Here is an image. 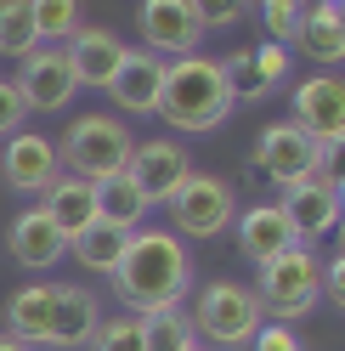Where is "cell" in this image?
Segmentation results:
<instances>
[{
  "label": "cell",
  "instance_id": "1",
  "mask_svg": "<svg viewBox=\"0 0 345 351\" xmlns=\"http://www.w3.org/2000/svg\"><path fill=\"white\" fill-rule=\"evenodd\" d=\"M192 289V250L164 227H136L125 238V255L114 267V295L131 306V317L170 312Z\"/></svg>",
  "mask_w": 345,
  "mask_h": 351
},
{
  "label": "cell",
  "instance_id": "2",
  "mask_svg": "<svg viewBox=\"0 0 345 351\" xmlns=\"http://www.w3.org/2000/svg\"><path fill=\"white\" fill-rule=\"evenodd\" d=\"M153 114H164V125H176L181 136L215 130L232 114V91H227V74H221V57L192 51V57L164 62V85H159Z\"/></svg>",
  "mask_w": 345,
  "mask_h": 351
},
{
  "label": "cell",
  "instance_id": "3",
  "mask_svg": "<svg viewBox=\"0 0 345 351\" xmlns=\"http://www.w3.org/2000/svg\"><path fill=\"white\" fill-rule=\"evenodd\" d=\"M131 147H136V136L125 130V119L79 114L57 136V159L68 165V176H79V182H107V176H119L125 165H131Z\"/></svg>",
  "mask_w": 345,
  "mask_h": 351
},
{
  "label": "cell",
  "instance_id": "4",
  "mask_svg": "<svg viewBox=\"0 0 345 351\" xmlns=\"http://www.w3.org/2000/svg\"><path fill=\"white\" fill-rule=\"evenodd\" d=\"M255 300H261L266 317H277V323L294 328V323L322 300V261H317L306 244L283 250L277 261L261 267V289H255Z\"/></svg>",
  "mask_w": 345,
  "mask_h": 351
},
{
  "label": "cell",
  "instance_id": "5",
  "mask_svg": "<svg viewBox=\"0 0 345 351\" xmlns=\"http://www.w3.org/2000/svg\"><path fill=\"white\" fill-rule=\"evenodd\" d=\"M192 335H204L209 346H249L255 328L266 323L261 300H255V289H244V283H209V289H199V300H192Z\"/></svg>",
  "mask_w": 345,
  "mask_h": 351
},
{
  "label": "cell",
  "instance_id": "6",
  "mask_svg": "<svg viewBox=\"0 0 345 351\" xmlns=\"http://www.w3.org/2000/svg\"><path fill=\"white\" fill-rule=\"evenodd\" d=\"M232 215H238V199H232V187L221 176H209V170H192L176 187V199H170L176 238H215V232L232 227Z\"/></svg>",
  "mask_w": 345,
  "mask_h": 351
},
{
  "label": "cell",
  "instance_id": "7",
  "mask_svg": "<svg viewBox=\"0 0 345 351\" xmlns=\"http://www.w3.org/2000/svg\"><path fill=\"white\" fill-rule=\"evenodd\" d=\"M255 165L266 170V182L272 187H300L306 176H317V170H329L334 165V147H317L311 136H300V130L283 119V125H266L261 130V142H255Z\"/></svg>",
  "mask_w": 345,
  "mask_h": 351
},
{
  "label": "cell",
  "instance_id": "8",
  "mask_svg": "<svg viewBox=\"0 0 345 351\" xmlns=\"http://www.w3.org/2000/svg\"><path fill=\"white\" fill-rule=\"evenodd\" d=\"M12 85H17V97H23L29 114H62V108L74 102V91H79V80L68 69V57H62V46H34Z\"/></svg>",
  "mask_w": 345,
  "mask_h": 351
},
{
  "label": "cell",
  "instance_id": "9",
  "mask_svg": "<svg viewBox=\"0 0 345 351\" xmlns=\"http://www.w3.org/2000/svg\"><path fill=\"white\" fill-rule=\"evenodd\" d=\"M125 176H131V187L147 199V210H153V204H170V199H176V187L192 176V159H187L181 142L153 136V142H136V147H131Z\"/></svg>",
  "mask_w": 345,
  "mask_h": 351
},
{
  "label": "cell",
  "instance_id": "10",
  "mask_svg": "<svg viewBox=\"0 0 345 351\" xmlns=\"http://www.w3.org/2000/svg\"><path fill=\"white\" fill-rule=\"evenodd\" d=\"M289 108H294L289 125L300 130V136H311L317 147H340V136H345V85L334 74L300 80L294 97H289Z\"/></svg>",
  "mask_w": 345,
  "mask_h": 351
},
{
  "label": "cell",
  "instance_id": "11",
  "mask_svg": "<svg viewBox=\"0 0 345 351\" xmlns=\"http://www.w3.org/2000/svg\"><path fill=\"white\" fill-rule=\"evenodd\" d=\"M136 23H142V51H153L164 62L170 57H192L199 40H204V23L192 17L187 0H142Z\"/></svg>",
  "mask_w": 345,
  "mask_h": 351
},
{
  "label": "cell",
  "instance_id": "12",
  "mask_svg": "<svg viewBox=\"0 0 345 351\" xmlns=\"http://www.w3.org/2000/svg\"><path fill=\"white\" fill-rule=\"evenodd\" d=\"M0 176H6L12 193H46L57 176H62V159H57V142L40 136V130H17V136H6V147H0Z\"/></svg>",
  "mask_w": 345,
  "mask_h": 351
},
{
  "label": "cell",
  "instance_id": "13",
  "mask_svg": "<svg viewBox=\"0 0 345 351\" xmlns=\"http://www.w3.org/2000/svg\"><path fill=\"white\" fill-rule=\"evenodd\" d=\"M277 210L289 215V227H294L300 244H306V238L334 232V221H340V176H334V165L317 170V176H306L300 187H289Z\"/></svg>",
  "mask_w": 345,
  "mask_h": 351
},
{
  "label": "cell",
  "instance_id": "14",
  "mask_svg": "<svg viewBox=\"0 0 345 351\" xmlns=\"http://www.w3.org/2000/svg\"><path fill=\"white\" fill-rule=\"evenodd\" d=\"M221 74H227L232 102H261L289 80V46H272V40L266 46H244V51L221 57Z\"/></svg>",
  "mask_w": 345,
  "mask_h": 351
},
{
  "label": "cell",
  "instance_id": "15",
  "mask_svg": "<svg viewBox=\"0 0 345 351\" xmlns=\"http://www.w3.org/2000/svg\"><path fill=\"white\" fill-rule=\"evenodd\" d=\"M159 85H164V57H153V51H131L125 46V57H119V74L107 80V97H114L125 114H153V102H159Z\"/></svg>",
  "mask_w": 345,
  "mask_h": 351
},
{
  "label": "cell",
  "instance_id": "16",
  "mask_svg": "<svg viewBox=\"0 0 345 351\" xmlns=\"http://www.w3.org/2000/svg\"><path fill=\"white\" fill-rule=\"evenodd\" d=\"M232 221H238V250L255 261V267H266V261H277L283 250L300 244L294 227H289V215L277 210V204H255L244 215H232Z\"/></svg>",
  "mask_w": 345,
  "mask_h": 351
},
{
  "label": "cell",
  "instance_id": "17",
  "mask_svg": "<svg viewBox=\"0 0 345 351\" xmlns=\"http://www.w3.org/2000/svg\"><path fill=\"white\" fill-rule=\"evenodd\" d=\"M62 57H68V69L79 85H97V91H107V80L119 74V57H125V40L107 34V29H79L68 46H62Z\"/></svg>",
  "mask_w": 345,
  "mask_h": 351
},
{
  "label": "cell",
  "instance_id": "18",
  "mask_svg": "<svg viewBox=\"0 0 345 351\" xmlns=\"http://www.w3.org/2000/svg\"><path fill=\"white\" fill-rule=\"evenodd\" d=\"M294 46L311 62H340L345 57V12H340V0H311V6L300 12Z\"/></svg>",
  "mask_w": 345,
  "mask_h": 351
},
{
  "label": "cell",
  "instance_id": "19",
  "mask_svg": "<svg viewBox=\"0 0 345 351\" xmlns=\"http://www.w3.org/2000/svg\"><path fill=\"white\" fill-rule=\"evenodd\" d=\"M6 244H12V255L23 261V267H34V272L57 267V261L68 255V238H62V232L51 227V215H46V210H23V215L12 221Z\"/></svg>",
  "mask_w": 345,
  "mask_h": 351
},
{
  "label": "cell",
  "instance_id": "20",
  "mask_svg": "<svg viewBox=\"0 0 345 351\" xmlns=\"http://www.w3.org/2000/svg\"><path fill=\"white\" fill-rule=\"evenodd\" d=\"M40 199H46L40 210L51 215V227L62 238H74V232H85V227L97 221V182H79V176H68V170H62Z\"/></svg>",
  "mask_w": 345,
  "mask_h": 351
},
{
  "label": "cell",
  "instance_id": "21",
  "mask_svg": "<svg viewBox=\"0 0 345 351\" xmlns=\"http://www.w3.org/2000/svg\"><path fill=\"white\" fill-rule=\"evenodd\" d=\"M51 312H57V283H29L6 300V335L23 346H51Z\"/></svg>",
  "mask_w": 345,
  "mask_h": 351
},
{
  "label": "cell",
  "instance_id": "22",
  "mask_svg": "<svg viewBox=\"0 0 345 351\" xmlns=\"http://www.w3.org/2000/svg\"><path fill=\"white\" fill-rule=\"evenodd\" d=\"M97 323H102L97 300L85 295V289H74V283H57V312H51V346H57V351L91 346Z\"/></svg>",
  "mask_w": 345,
  "mask_h": 351
},
{
  "label": "cell",
  "instance_id": "23",
  "mask_svg": "<svg viewBox=\"0 0 345 351\" xmlns=\"http://www.w3.org/2000/svg\"><path fill=\"white\" fill-rule=\"evenodd\" d=\"M125 238H131L125 227H114V221H102V215H97V221L85 227V232H74V238H68V250H74V261H79L85 272H107V278H114L119 255H125Z\"/></svg>",
  "mask_w": 345,
  "mask_h": 351
},
{
  "label": "cell",
  "instance_id": "24",
  "mask_svg": "<svg viewBox=\"0 0 345 351\" xmlns=\"http://www.w3.org/2000/svg\"><path fill=\"white\" fill-rule=\"evenodd\" d=\"M97 215L102 221H114V227H125V232H136L142 227V215H147V199L131 187V176H107V182H97Z\"/></svg>",
  "mask_w": 345,
  "mask_h": 351
},
{
  "label": "cell",
  "instance_id": "25",
  "mask_svg": "<svg viewBox=\"0 0 345 351\" xmlns=\"http://www.w3.org/2000/svg\"><path fill=\"white\" fill-rule=\"evenodd\" d=\"M29 17H34L40 46H68V40L85 29L79 23V0H29Z\"/></svg>",
  "mask_w": 345,
  "mask_h": 351
},
{
  "label": "cell",
  "instance_id": "26",
  "mask_svg": "<svg viewBox=\"0 0 345 351\" xmlns=\"http://www.w3.org/2000/svg\"><path fill=\"white\" fill-rule=\"evenodd\" d=\"M142 346L147 351H187V346H199L192 317L181 312V306H170V312H147L142 317Z\"/></svg>",
  "mask_w": 345,
  "mask_h": 351
},
{
  "label": "cell",
  "instance_id": "27",
  "mask_svg": "<svg viewBox=\"0 0 345 351\" xmlns=\"http://www.w3.org/2000/svg\"><path fill=\"white\" fill-rule=\"evenodd\" d=\"M34 46H40V34H34L29 0H0V57H17V62H23Z\"/></svg>",
  "mask_w": 345,
  "mask_h": 351
},
{
  "label": "cell",
  "instance_id": "28",
  "mask_svg": "<svg viewBox=\"0 0 345 351\" xmlns=\"http://www.w3.org/2000/svg\"><path fill=\"white\" fill-rule=\"evenodd\" d=\"M91 351H147L142 346V317H102L97 335H91Z\"/></svg>",
  "mask_w": 345,
  "mask_h": 351
},
{
  "label": "cell",
  "instance_id": "29",
  "mask_svg": "<svg viewBox=\"0 0 345 351\" xmlns=\"http://www.w3.org/2000/svg\"><path fill=\"white\" fill-rule=\"evenodd\" d=\"M192 17H199L204 29H227V23H238V17L249 12V0H187Z\"/></svg>",
  "mask_w": 345,
  "mask_h": 351
},
{
  "label": "cell",
  "instance_id": "30",
  "mask_svg": "<svg viewBox=\"0 0 345 351\" xmlns=\"http://www.w3.org/2000/svg\"><path fill=\"white\" fill-rule=\"evenodd\" d=\"M261 23H266V34H272V46H294L300 12H294V6H277V0H261Z\"/></svg>",
  "mask_w": 345,
  "mask_h": 351
},
{
  "label": "cell",
  "instance_id": "31",
  "mask_svg": "<svg viewBox=\"0 0 345 351\" xmlns=\"http://www.w3.org/2000/svg\"><path fill=\"white\" fill-rule=\"evenodd\" d=\"M249 351H306V340H300L289 323H261L255 340H249Z\"/></svg>",
  "mask_w": 345,
  "mask_h": 351
},
{
  "label": "cell",
  "instance_id": "32",
  "mask_svg": "<svg viewBox=\"0 0 345 351\" xmlns=\"http://www.w3.org/2000/svg\"><path fill=\"white\" fill-rule=\"evenodd\" d=\"M23 119H29V108H23V97H17V85L0 80V136H17Z\"/></svg>",
  "mask_w": 345,
  "mask_h": 351
},
{
  "label": "cell",
  "instance_id": "33",
  "mask_svg": "<svg viewBox=\"0 0 345 351\" xmlns=\"http://www.w3.org/2000/svg\"><path fill=\"white\" fill-rule=\"evenodd\" d=\"M322 295L345 306V261H340V255H334V261H322Z\"/></svg>",
  "mask_w": 345,
  "mask_h": 351
},
{
  "label": "cell",
  "instance_id": "34",
  "mask_svg": "<svg viewBox=\"0 0 345 351\" xmlns=\"http://www.w3.org/2000/svg\"><path fill=\"white\" fill-rule=\"evenodd\" d=\"M0 351H34V346H23V340H12V335H0Z\"/></svg>",
  "mask_w": 345,
  "mask_h": 351
},
{
  "label": "cell",
  "instance_id": "35",
  "mask_svg": "<svg viewBox=\"0 0 345 351\" xmlns=\"http://www.w3.org/2000/svg\"><path fill=\"white\" fill-rule=\"evenodd\" d=\"M277 6H294V12H306V6H311V0H277Z\"/></svg>",
  "mask_w": 345,
  "mask_h": 351
},
{
  "label": "cell",
  "instance_id": "36",
  "mask_svg": "<svg viewBox=\"0 0 345 351\" xmlns=\"http://www.w3.org/2000/svg\"><path fill=\"white\" fill-rule=\"evenodd\" d=\"M187 351H204V346H187Z\"/></svg>",
  "mask_w": 345,
  "mask_h": 351
}]
</instances>
